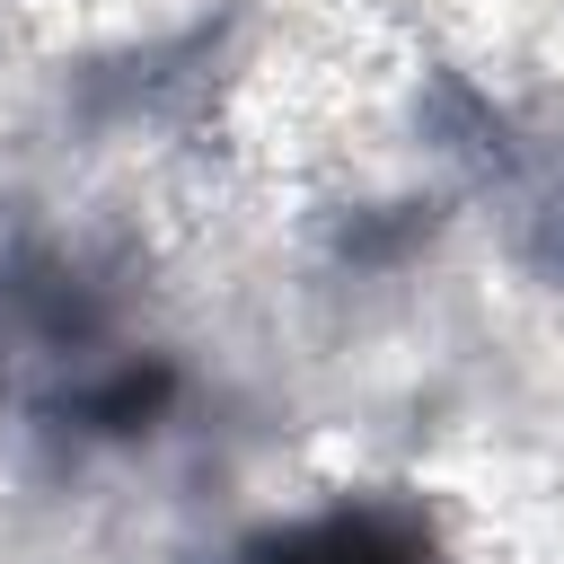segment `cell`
<instances>
[{
  "instance_id": "6da1fadb",
  "label": "cell",
  "mask_w": 564,
  "mask_h": 564,
  "mask_svg": "<svg viewBox=\"0 0 564 564\" xmlns=\"http://www.w3.org/2000/svg\"><path fill=\"white\" fill-rule=\"evenodd\" d=\"M264 564H397V546H379L370 529L335 520V529H317V538H291V546H273Z\"/></svg>"
}]
</instances>
